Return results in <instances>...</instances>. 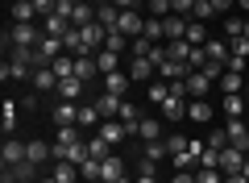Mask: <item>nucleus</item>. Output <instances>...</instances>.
Segmentation results:
<instances>
[{
  "instance_id": "obj_1",
  "label": "nucleus",
  "mask_w": 249,
  "mask_h": 183,
  "mask_svg": "<svg viewBox=\"0 0 249 183\" xmlns=\"http://www.w3.org/2000/svg\"><path fill=\"white\" fill-rule=\"evenodd\" d=\"M42 38H46V29H42V21L37 25H9V34H4V46H42Z\"/></svg>"
},
{
  "instance_id": "obj_2",
  "label": "nucleus",
  "mask_w": 249,
  "mask_h": 183,
  "mask_svg": "<svg viewBox=\"0 0 249 183\" xmlns=\"http://www.w3.org/2000/svg\"><path fill=\"white\" fill-rule=\"evenodd\" d=\"M142 29H145V17L137 9H121V21H116V34H124V38H142Z\"/></svg>"
},
{
  "instance_id": "obj_3",
  "label": "nucleus",
  "mask_w": 249,
  "mask_h": 183,
  "mask_svg": "<svg viewBox=\"0 0 249 183\" xmlns=\"http://www.w3.org/2000/svg\"><path fill=\"white\" fill-rule=\"evenodd\" d=\"M129 79H133V83H150V79H158V67H154V59H133V54H129Z\"/></svg>"
},
{
  "instance_id": "obj_4",
  "label": "nucleus",
  "mask_w": 249,
  "mask_h": 183,
  "mask_svg": "<svg viewBox=\"0 0 249 183\" xmlns=\"http://www.w3.org/2000/svg\"><path fill=\"white\" fill-rule=\"evenodd\" d=\"M34 175H37V163H13V166H4V175H0V183H34Z\"/></svg>"
},
{
  "instance_id": "obj_5",
  "label": "nucleus",
  "mask_w": 249,
  "mask_h": 183,
  "mask_svg": "<svg viewBox=\"0 0 249 183\" xmlns=\"http://www.w3.org/2000/svg\"><path fill=\"white\" fill-rule=\"evenodd\" d=\"M212 83H216L212 75H204V71H191V75H187V100H208Z\"/></svg>"
},
{
  "instance_id": "obj_6",
  "label": "nucleus",
  "mask_w": 249,
  "mask_h": 183,
  "mask_svg": "<svg viewBox=\"0 0 249 183\" xmlns=\"http://www.w3.org/2000/svg\"><path fill=\"white\" fill-rule=\"evenodd\" d=\"M224 129H229V146H237V150H245V154H249V121H245V117L224 121Z\"/></svg>"
},
{
  "instance_id": "obj_7",
  "label": "nucleus",
  "mask_w": 249,
  "mask_h": 183,
  "mask_svg": "<svg viewBox=\"0 0 249 183\" xmlns=\"http://www.w3.org/2000/svg\"><path fill=\"white\" fill-rule=\"evenodd\" d=\"M191 71H196V67H191L187 59H166V62L158 67V79H166V83H175V79H187Z\"/></svg>"
},
{
  "instance_id": "obj_8",
  "label": "nucleus",
  "mask_w": 249,
  "mask_h": 183,
  "mask_svg": "<svg viewBox=\"0 0 249 183\" xmlns=\"http://www.w3.org/2000/svg\"><path fill=\"white\" fill-rule=\"evenodd\" d=\"M25 158H29V163H37V166L54 163V146H50V142H42V138H29L25 142Z\"/></svg>"
},
{
  "instance_id": "obj_9",
  "label": "nucleus",
  "mask_w": 249,
  "mask_h": 183,
  "mask_svg": "<svg viewBox=\"0 0 249 183\" xmlns=\"http://www.w3.org/2000/svg\"><path fill=\"white\" fill-rule=\"evenodd\" d=\"M220 171H224V175H241V171H245V150L224 146V150H220Z\"/></svg>"
},
{
  "instance_id": "obj_10",
  "label": "nucleus",
  "mask_w": 249,
  "mask_h": 183,
  "mask_svg": "<svg viewBox=\"0 0 249 183\" xmlns=\"http://www.w3.org/2000/svg\"><path fill=\"white\" fill-rule=\"evenodd\" d=\"M83 92H88V83H83V79H58V87H54V96L58 100H75V104H79L83 100Z\"/></svg>"
},
{
  "instance_id": "obj_11",
  "label": "nucleus",
  "mask_w": 249,
  "mask_h": 183,
  "mask_svg": "<svg viewBox=\"0 0 249 183\" xmlns=\"http://www.w3.org/2000/svg\"><path fill=\"white\" fill-rule=\"evenodd\" d=\"M162 125H166L162 117H142V121H137V138H142V142H162V138H166Z\"/></svg>"
},
{
  "instance_id": "obj_12",
  "label": "nucleus",
  "mask_w": 249,
  "mask_h": 183,
  "mask_svg": "<svg viewBox=\"0 0 249 183\" xmlns=\"http://www.w3.org/2000/svg\"><path fill=\"white\" fill-rule=\"evenodd\" d=\"M187 25H191V17H178V13L162 17V29H166V42H178V38H187Z\"/></svg>"
},
{
  "instance_id": "obj_13",
  "label": "nucleus",
  "mask_w": 249,
  "mask_h": 183,
  "mask_svg": "<svg viewBox=\"0 0 249 183\" xmlns=\"http://www.w3.org/2000/svg\"><path fill=\"white\" fill-rule=\"evenodd\" d=\"M13 25H37L34 0H13Z\"/></svg>"
},
{
  "instance_id": "obj_14",
  "label": "nucleus",
  "mask_w": 249,
  "mask_h": 183,
  "mask_svg": "<svg viewBox=\"0 0 249 183\" xmlns=\"http://www.w3.org/2000/svg\"><path fill=\"white\" fill-rule=\"evenodd\" d=\"M54 125H79V104L75 100H58L54 104Z\"/></svg>"
},
{
  "instance_id": "obj_15",
  "label": "nucleus",
  "mask_w": 249,
  "mask_h": 183,
  "mask_svg": "<svg viewBox=\"0 0 249 183\" xmlns=\"http://www.w3.org/2000/svg\"><path fill=\"white\" fill-rule=\"evenodd\" d=\"M96 133H100V138H104V142H108V146H121V142H124V138H129V133H124V125H121V121H116V117H108V121H104V125H100V129H96Z\"/></svg>"
},
{
  "instance_id": "obj_16",
  "label": "nucleus",
  "mask_w": 249,
  "mask_h": 183,
  "mask_svg": "<svg viewBox=\"0 0 249 183\" xmlns=\"http://www.w3.org/2000/svg\"><path fill=\"white\" fill-rule=\"evenodd\" d=\"M121 104H124V96H116V92H100L96 96V108L104 113V121L108 117H121Z\"/></svg>"
},
{
  "instance_id": "obj_17",
  "label": "nucleus",
  "mask_w": 249,
  "mask_h": 183,
  "mask_svg": "<svg viewBox=\"0 0 249 183\" xmlns=\"http://www.w3.org/2000/svg\"><path fill=\"white\" fill-rule=\"evenodd\" d=\"M0 158H4V166L25 163V142H21V138H4V150H0Z\"/></svg>"
},
{
  "instance_id": "obj_18",
  "label": "nucleus",
  "mask_w": 249,
  "mask_h": 183,
  "mask_svg": "<svg viewBox=\"0 0 249 183\" xmlns=\"http://www.w3.org/2000/svg\"><path fill=\"white\" fill-rule=\"evenodd\" d=\"M29 83H34V92H54L58 87V75H54V67H37Z\"/></svg>"
},
{
  "instance_id": "obj_19",
  "label": "nucleus",
  "mask_w": 249,
  "mask_h": 183,
  "mask_svg": "<svg viewBox=\"0 0 249 183\" xmlns=\"http://www.w3.org/2000/svg\"><path fill=\"white\" fill-rule=\"evenodd\" d=\"M96 75H100V62H96V54H88V59H75V79L91 83Z\"/></svg>"
},
{
  "instance_id": "obj_20",
  "label": "nucleus",
  "mask_w": 249,
  "mask_h": 183,
  "mask_svg": "<svg viewBox=\"0 0 249 183\" xmlns=\"http://www.w3.org/2000/svg\"><path fill=\"white\" fill-rule=\"evenodd\" d=\"M96 21L104 29H116V21H121V9H116L112 0H104V4H96Z\"/></svg>"
},
{
  "instance_id": "obj_21",
  "label": "nucleus",
  "mask_w": 249,
  "mask_h": 183,
  "mask_svg": "<svg viewBox=\"0 0 249 183\" xmlns=\"http://www.w3.org/2000/svg\"><path fill=\"white\" fill-rule=\"evenodd\" d=\"M124 175V158H116V154H108L104 163H100V179H108V183H116Z\"/></svg>"
},
{
  "instance_id": "obj_22",
  "label": "nucleus",
  "mask_w": 249,
  "mask_h": 183,
  "mask_svg": "<svg viewBox=\"0 0 249 183\" xmlns=\"http://www.w3.org/2000/svg\"><path fill=\"white\" fill-rule=\"evenodd\" d=\"M83 125H88V129H100V125H104V113L96 108V100H91V104H79V129Z\"/></svg>"
},
{
  "instance_id": "obj_23",
  "label": "nucleus",
  "mask_w": 249,
  "mask_h": 183,
  "mask_svg": "<svg viewBox=\"0 0 249 183\" xmlns=\"http://www.w3.org/2000/svg\"><path fill=\"white\" fill-rule=\"evenodd\" d=\"M129 83H133V79H129V71H112V75H104V92H116V96H124V92H129Z\"/></svg>"
},
{
  "instance_id": "obj_24",
  "label": "nucleus",
  "mask_w": 249,
  "mask_h": 183,
  "mask_svg": "<svg viewBox=\"0 0 249 183\" xmlns=\"http://www.w3.org/2000/svg\"><path fill=\"white\" fill-rule=\"evenodd\" d=\"M42 29H46L50 38H67L71 21H67V17H58V13H50V17H42Z\"/></svg>"
},
{
  "instance_id": "obj_25",
  "label": "nucleus",
  "mask_w": 249,
  "mask_h": 183,
  "mask_svg": "<svg viewBox=\"0 0 249 183\" xmlns=\"http://www.w3.org/2000/svg\"><path fill=\"white\" fill-rule=\"evenodd\" d=\"M187 121H212V100H187Z\"/></svg>"
},
{
  "instance_id": "obj_26",
  "label": "nucleus",
  "mask_w": 249,
  "mask_h": 183,
  "mask_svg": "<svg viewBox=\"0 0 249 183\" xmlns=\"http://www.w3.org/2000/svg\"><path fill=\"white\" fill-rule=\"evenodd\" d=\"M91 21H96V4H88V0H75L71 25H91Z\"/></svg>"
},
{
  "instance_id": "obj_27",
  "label": "nucleus",
  "mask_w": 249,
  "mask_h": 183,
  "mask_svg": "<svg viewBox=\"0 0 249 183\" xmlns=\"http://www.w3.org/2000/svg\"><path fill=\"white\" fill-rule=\"evenodd\" d=\"M96 62H100V75H112V71H121L124 54H112V50H100V54H96Z\"/></svg>"
},
{
  "instance_id": "obj_28",
  "label": "nucleus",
  "mask_w": 249,
  "mask_h": 183,
  "mask_svg": "<svg viewBox=\"0 0 249 183\" xmlns=\"http://www.w3.org/2000/svg\"><path fill=\"white\" fill-rule=\"evenodd\" d=\"M54 179H58V183H79V166H75V163H62V158H58V163H54Z\"/></svg>"
},
{
  "instance_id": "obj_29",
  "label": "nucleus",
  "mask_w": 249,
  "mask_h": 183,
  "mask_svg": "<svg viewBox=\"0 0 249 183\" xmlns=\"http://www.w3.org/2000/svg\"><path fill=\"white\" fill-rule=\"evenodd\" d=\"M166 96H170V83H166V79H150V83H145V100H154V104H162Z\"/></svg>"
},
{
  "instance_id": "obj_30",
  "label": "nucleus",
  "mask_w": 249,
  "mask_h": 183,
  "mask_svg": "<svg viewBox=\"0 0 249 183\" xmlns=\"http://www.w3.org/2000/svg\"><path fill=\"white\" fill-rule=\"evenodd\" d=\"M187 42H191V46H208V42H212V38H208V25H204V21L191 17V25H187Z\"/></svg>"
},
{
  "instance_id": "obj_31",
  "label": "nucleus",
  "mask_w": 249,
  "mask_h": 183,
  "mask_svg": "<svg viewBox=\"0 0 249 183\" xmlns=\"http://www.w3.org/2000/svg\"><path fill=\"white\" fill-rule=\"evenodd\" d=\"M216 83H220V92H224V96H232V92H245V83H241V71H224V75L216 79Z\"/></svg>"
},
{
  "instance_id": "obj_32",
  "label": "nucleus",
  "mask_w": 249,
  "mask_h": 183,
  "mask_svg": "<svg viewBox=\"0 0 249 183\" xmlns=\"http://www.w3.org/2000/svg\"><path fill=\"white\" fill-rule=\"evenodd\" d=\"M224 117H229V121H232V117H245V100H241V92H232V96H224Z\"/></svg>"
},
{
  "instance_id": "obj_33",
  "label": "nucleus",
  "mask_w": 249,
  "mask_h": 183,
  "mask_svg": "<svg viewBox=\"0 0 249 183\" xmlns=\"http://www.w3.org/2000/svg\"><path fill=\"white\" fill-rule=\"evenodd\" d=\"M50 67H54V75H58V79H71L75 75V54H62V59L50 62Z\"/></svg>"
},
{
  "instance_id": "obj_34",
  "label": "nucleus",
  "mask_w": 249,
  "mask_h": 183,
  "mask_svg": "<svg viewBox=\"0 0 249 183\" xmlns=\"http://www.w3.org/2000/svg\"><path fill=\"white\" fill-rule=\"evenodd\" d=\"M166 154H170V150H166V138H162V142H145V150H142V158H150V163H162Z\"/></svg>"
},
{
  "instance_id": "obj_35",
  "label": "nucleus",
  "mask_w": 249,
  "mask_h": 183,
  "mask_svg": "<svg viewBox=\"0 0 249 183\" xmlns=\"http://www.w3.org/2000/svg\"><path fill=\"white\" fill-rule=\"evenodd\" d=\"M142 38H150V42H166V29H162V21H158V17H145Z\"/></svg>"
},
{
  "instance_id": "obj_36",
  "label": "nucleus",
  "mask_w": 249,
  "mask_h": 183,
  "mask_svg": "<svg viewBox=\"0 0 249 183\" xmlns=\"http://www.w3.org/2000/svg\"><path fill=\"white\" fill-rule=\"evenodd\" d=\"M108 150H112V146H108V142L100 138V133H96V138H88V158H100V163H104V158H108Z\"/></svg>"
},
{
  "instance_id": "obj_37",
  "label": "nucleus",
  "mask_w": 249,
  "mask_h": 183,
  "mask_svg": "<svg viewBox=\"0 0 249 183\" xmlns=\"http://www.w3.org/2000/svg\"><path fill=\"white\" fill-rule=\"evenodd\" d=\"M170 163H175V171H196L199 158L191 154V150H183V154H170Z\"/></svg>"
},
{
  "instance_id": "obj_38",
  "label": "nucleus",
  "mask_w": 249,
  "mask_h": 183,
  "mask_svg": "<svg viewBox=\"0 0 249 183\" xmlns=\"http://www.w3.org/2000/svg\"><path fill=\"white\" fill-rule=\"evenodd\" d=\"M229 54L245 62V59H249V38H245V34H241V38H229Z\"/></svg>"
},
{
  "instance_id": "obj_39",
  "label": "nucleus",
  "mask_w": 249,
  "mask_h": 183,
  "mask_svg": "<svg viewBox=\"0 0 249 183\" xmlns=\"http://www.w3.org/2000/svg\"><path fill=\"white\" fill-rule=\"evenodd\" d=\"M79 179L83 183H100V158H88V163L79 166Z\"/></svg>"
},
{
  "instance_id": "obj_40",
  "label": "nucleus",
  "mask_w": 249,
  "mask_h": 183,
  "mask_svg": "<svg viewBox=\"0 0 249 183\" xmlns=\"http://www.w3.org/2000/svg\"><path fill=\"white\" fill-rule=\"evenodd\" d=\"M196 183H224V171H216V166H196Z\"/></svg>"
},
{
  "instance_id": "obj_41",
  "label": "nucleus",
  "mask_w": 249,
  "mask_h": 183,
  "mask_svg": "<svg viewBox=\"0 0 249 183\" xmlns=\"http://www.w3.org/2000/svg\"><path fill=\"white\" fill-rule=\"evenodd\" d=\"M208 146H212V150H224V146H229V129H224V125L208 129Z\"/></svg>"
},
{
  "instance_id": "obj_42",
  "label": "nucleus",
  "mask_w": 249,
  "mask_h": 183,
  "mask_svg": "<svg viewBox=\"0 0 249 183\" xmlns=\"http://www.w3.org/2000/svg\"><path fill=\"white\" fill-rule=\"evenodd\" d=\"M187 146H191V138H183V133H166V150H170V154H183Z\"/></svg>"
},
{
  "instance_id": "obj_43",
  "label": "nucleus",
  "mask_w": 249,
  "mask_h": 183,
  "mask_svg": "<svg viewBox=\"0 0 249 183\" xmlns=\"http://www.w3.org/2000/svg\"><path fill=\"white\" fill-rule=\"evenodd\" d=\"M245 34V21L241 17H224V38H241Z\"/></svg>"
},
{
  "instance_id": "obj_44",
  "label": "nucleus",
  "mask_w": 249,
  "mask_h": 183,
  "mask_svg": "<svg viewBox=\"0 0 249 183\" xmlns=\"http://www.w3.org/2000/svg\"><path fill=\"white\" fill-rule=\"evenodd\" d=\"M196 21H212L216 13H212V0H196V13H191Z\"/></svg>"
},
{
  "instance_id": "obj_45",
  "label": "nucleus",
  "mask_w": 249,
  "mask_h": 183,
  "mask_svg": "<svg viewBox=\"0 0 249 183\" xmlns=\"http://www.w3.org/2000/svg\"><path fill=\"white\" fill-rule=\"evenodd\" d=\"M170 4H175L178 17H191V13H196V0H170Z\"/></svg>"
},
{
  "instance_id": "obj_46",
  "label": "nucleus",
  "mask_w": 249,
  "mask_h": 183,
  "mask_svg": "<svg viewBox=\"0 0 249 183\" xmlns=\"http://www.w3.org/2000/svg\"><path fill=\"white\" fill-rule=\"evenodd\" d=\"M232 4H237V0H212V13H216V17H229Z\"/></svg>"
},
{
  "instance_id": "obj_47",
  "label": "nucleus",
  "mask_w": 249,
  "mask_h": 183,
  "mask_svg": "<svg viewBox=\"0 0 249 183\" xmlns=\"http://www.w3.org/2000/svg\"><path fill=\"white\" fill-rule=\"evenodd\" d=\"M54 4H58V0H34V9H37V17H50V13H54Z\"/></svg>"
},
{
  "instance_id": "obj_48",
  "label": "nucleus",
  "mask_w": 249,
  "mask_h": 183,
  "mask_svg": "<svg viewBox=\"0 0 249 183\" xmlns=\"http://www.w3.org/2000/svg\"><path fill=\"white\" fill-rule=\"evenodd\" d=\"M170 183H196V171H175V175H170Z\"/></svg>"
},
{
  "instance_id": "obj_49",
  "label": "nucleus",
  "mask_w": 249,
  "mask_h": 183,
  "mask_svg": "<svg viewBox=\"0 0 249 183\" xmlns=\"http://www.w3.org/2000/svg\"><path fill=\"white\" fill-rule=\"evenodd\" d=\"M116 9H137V0H112Z\"/></svg>"
},
{
  "instance_id": "obj_50",
  "label": "nucleus",
  "mask_w": 249,
  "mask_h": 183,
  "mask_svg": "<svg viewBox=\"0 0 249 183\" xmlns=\"http://www.w3.org/2000/svg\"><path fill=\"white\" fill-rule=\"evenodd\" d=\"M116 183H137V179H129V175H121V179H116Z\"/></svg>"
},
{
  "instance_id": "obj_51",
  "label": "nucleus",
  "mask_w": 249,
  "mask_h": 183,
  "mask_svg": "<svg viewBox=\"0 0 249 183\" xmlns=\"http://www.w3.org/2000/svg\"><path fill=\"white\" fill-rule=\"evenodd\" d=\"M37 183H58V179H54V175H46V179H37Z\"/></svg>"
},
{
  "instance_id": "obj_52",
  "label": "nucleus",
  "mask_w": 249,
  "mask_h": 183,
  "mask_svg": "<svg viewBox=\"0 0 249 183\" xmlns=\"http://www.w3.org/2000/svg\"><path fill=\"white\" fill-rule=\"evenodd\" d=\"M237 4H241V9H245V13H249V0H237Z\"/></svg>"
},
{
  "instance_id": "obj_53",
  "label": "nucleus",
  "mask_w": 249,
  "mask_h": 183,
  "mask_svg": "<svg viewBox=\"0 0 249 183\" xmlns=\"http://www.w3.org/2000/svg\"><path fill=\"white\" fill-rule=\"evenodd\" d=\"M245 38H249V17H245Z\"/></svg>"
},
{
  "instance_id": "obj_54",
  "label": "nucleus",
  "mask_w": 249,
  "mask_h": 183,
  "mask_svg": "<svg viewBox=\"0 0 249 183\" xmlns=\"http://www.w3.org/2000/svg\"><path fill=\"white\" fill-rule=\"evenodd\" d=\"M100 183H108V179H100Z\"/></svg>"
},
{
  "instance_id": "obj_55",
  "label": "nucleus",
  "mask_w": 249,
  "mask_h": 183,
  "mask_svg": "<svg viewBox=\"0 0 249 183\" xmlns=\"http://www.w3.org/2000/svg\"><path fill=\"white\" fill-rule=\"evenodd\" d=\"M245 121H249V113H245Z\"/></svg>"
},
{
  "instance_id": "obj_56",
  "label": "nucleus",
  "mask_w": 249,
  "mask_h": 183,
  "mask_svg": "<svg viewBox=\"0 0 249 183\" xmlns=\"http://www.w3.org/2000/svg\"><path fill=\"white\" fill-rule=\"evenodd\" d=\"M100 4H104V0H100Z\"/></svg>"
}]
</instances>
